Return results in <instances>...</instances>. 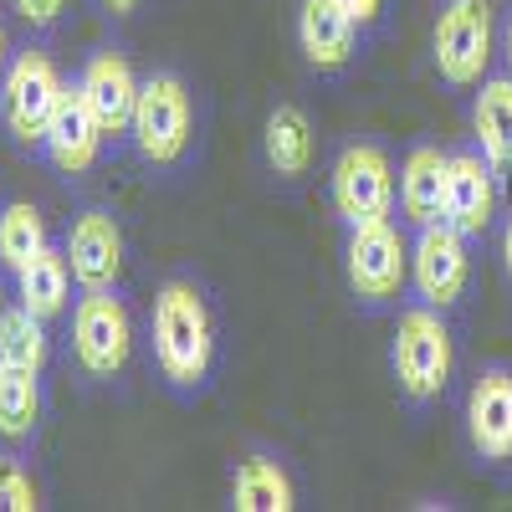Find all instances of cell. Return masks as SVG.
<instances>
[{"instance_id": "7", "label": "cell", "mask_w": 512, "mask_h": 512, "mask_svg": "<svg viewBox=\"0 0 512 512\" xmlns=\"http://www.w3.org/2000/svg\"><path fill=\"white\" fill-rule=\"evenodd\" d=\"M67 93V82L47 52H16L0 82V118H6L16 144H41L52 128V113Z\"/></svg>"}, {"instance_id": "27", "label": "cell", "mask_w": 512, "mask_h": 512, "mask_svg": "<svg viewBox=\"0 0 512 512\" xmlns=\"http://www.w3.org/2000/svg\"><path fill=\"white\" fill-rule=\"evenodd\" d=\"M497 256H502V277H507V287H512V210H507L502 236H497Z\"/></svg>"}, {"instance_id": "9", "label": "cell", "mask_w": 512, "mask_h": 512, "mask_svg": "<svg viewBox=\"0 0 512 512\" xmlns=\"http://www.w3.org/2000/svg\"><path fill=\"white\" fill-rule=\"evenodd\" d=\"M72 354L93 379L123 374L134 354V318L118 303V292H82V303L72 308Z\"/></svg>"}, {"instance_id": "12", "label": "cell", "mask_w": 512, "mask_h": 512, "mask_svg": "<svg viewBox=\"0 0 512 512\" xmlns=\"http://www.w3.org/2000/svg\"><path fill=\"white\" fill-rule=\"evenodd\" d=\"M497 185H502V175L487 164L482 149H451V159H446V221L466 241H482L497 226Z\"/></svg>"}, {"instance_id": "4", "label": "cell", "mask_w": 512, "mask_h": 512, "mask_svg": "<svg viewBox=\"0 0 512 512\" xmlns=\"http://www.w3.org/2000/svg\"><path fill=\"white\" fill-rule=\"evenodd\" d=\"M128 139H134L139 159L154 169L185 164V154L195 144V98L180 72H149L139 82V108H134Z\"/></svg>"}, {"instance_id": "29", "label": "cell", "mask_w": 512, "mask_h": 512, "mask_svg": "<svg viewBox=\"0 0 512 512\" xmlns=\"http://www.w3.org/2000/svg\"><path fill=\"white\" fill-rule=\"evenodd\" d=\"M502 62L512 72V6H507V21H502Z\"/></svg>"}, {"instance_id": "16", "label": "cell", "mask_w": 512, "mask_h": 512, "mask_svg": "<svg viewBox=\"0 0 512 512\" xmlns=\"http://www.w3.org/2000/svg\"><path fill=\"white\" fill-rule=\"evenodd\" d=\"M262 159L277 180L297 185L313 175V159H318V134H313V118L297 108V103H277L262 123Z\"/></svg>"}, {"instance_id": "2", "label": "cell", "mask_w": 512, "mask_h": 512, "mask_svg": "<svg viewBox=\"0 0 512 512\" xmlns=\"http://www.w3.org/2000/svg\"><path fill=\"white\" fill-rule=\"evenodd\" d=\"M451 374H456V333L446 313L431 303L400 308L395 333H390V379L400 400L415 410L436 405L451 390Z\"/></svg>"}, {"instance_id": "28", "label": "cell", "mask_w": 512, "mask_h": 512, "mask_svg": "<svg viewBox=\"0 0 512 512\" xmlns=\"http://www.w3.org/2000/svg\"><path fill=\"white\" fill-rule=\"evenodd\" d=\"M139 6H144V0H103V11H108V16H134Z\"/></svg>"}, {"instance_id": "25", "label": "cell", "mask_w": 512, "mask_h": 512, "mask_svg": "<svg viewBox=\"0 0 512 512\" xmlns=\"http://www.w3.org/2000/svg\"><path fill=\"white\" fill-rule=\"evenodd\" d=\"M11 6H16V16L26 26H57V16L67 11V0H11Z\"/></svg>"}, {"instance_id": "8", "label": "cell", "mask_w": 512, "mask_h": 512, "mask_svg": "<svg viewBox=\"0 0 512 512\" xmlns=\"http://www.w3.org/2000/svg\"><path fill=\"white\" fill-rule=\"evenodd\" d=\"M410 287L420 303H431L441 313H451L466 287H472V241H466L451 221L420 226L410 241Z\"/></svg>"}, {"instance_id": "17", "label": "cell", "mask_w": 512, "mask_h": 512, "mask_svg": "<svg viewBox=\"0 0 512 512\" xmlns=\"http://www.w3.org/2000/svg\"><path fill=\"white\" fill-rule=\"evenodd\" d=\"M47 154L52 164L62 169V175H82V169L98 164V149H103V128L88 108V98H82V88H67L57 113H52V128H47Z\"/></svg>"}, {"instance_id": "15", "label": "cell", "mask_w": 512, "mask_h": 512, "mask_svg": "<svg viewBox=\"0 0 512 512\" xmlns=\"http://www.w3.org/2000/svg\"><path fill=\"white\" fill-rule=\"evenodd\" d=\"M446 149L436 144H415L400 159V175H395V200H400V216L420 231V226H436L446 221Z\"/></svg>"}, {"instance_id": "14", "label": "cell", "mask_w": 512, "mask_h": 512, "mask_svg": "<svg viewBox=\"0 0 512 512\" xmlns=\"http://www.w3.org/2000/svg\"><path fill=\"white\" fill-rule=\"evenodd\" d=\"M82 98H88L103 139H123L128 128H134V108H139V77L128 67L118 52H93L88 67L77 77Z\"/></svg>"}, {"instance_id": "21", "label": "cell", "mask_w": 512, "mask_h": 512, "mask_svg": "<svg viewBox=\"0 0 512 512\" xmlns=\"http://www.w3.org/2000/svg\"><path fill=\"white\" fill-rule=\"evenodd\" d=\"M41 420V374L0 364V436L26 441Z\"/></svg>"}, {"instance_id": "19", "label": "cell", "mask_w": 512, "mask_h": 512, "mask_svg": "<svg viewBox=\"0 0 512 512\" xmlns=\"http://www.w3.org/2000/svg\"><path fill=\"white\" fill-rule=\"evenodd\" d=\"M472 139L487 164L512 185V72L482 77L472 98Z\"/></svg>"}, {"instance_id": "10", "label": "cell", "mask_w": 512, "mask_h": 512, "mask_svg": "<svg viewBox=\"0 0 512 512\" xmlns=\"http://www.w3.org/2000/svg\"><path fill=\"white\" fill-rule=\"evenodd\" d=\"M466 446H472L477 466H512V364H482L472 390H466Z\"/></svg>"}, {"instance_id": "30", "label": "cell", "mask_w": 512, "mask_h": 512, "mask_svg": "<svg viewBox=\"0 0 512 512\" xmlns=\"http://www.w3.org/2000/svg\"><path fill=\"white\" fill-rule=\"evenodd\" d=\"M6 67H11V41H6V26H0V82H6Z\"/></svg>"}, {"instance_id": "1", "label": "cell", "mask_w": 512, "mask_h": 512, "mask_svg": "<svg viewBox=\"0 0 512 512\" xmlns=\"http://www.w3.org/2000/svg\"><path fill=\"white\" fill-rule=\"evenodd\" d=\"M149 344H154L159 379L175 395H200L210 384L221 359V328H216L210 292L195 277L159 282L154 308H149Z\"/></svg>"}, {"instance_id": "6", "label": "cell", "mask_w": 512, "mask_h": 512, "mask_svg": "<svg viewBox=\"0 0 512 512\" xmlns=\"http://www.w3.org/2000/svg\"><path fill=\"white\" fill-rule=\"evenodd\" d=\"M344 282L359 308H390L410 287V246L395 221L344 231Z\"/></svg>"}, {"instance_id": "23", "label": "cell", "mask_w": 512, "mask_h": 512, "mask_svg": "<svg viewBox=\"0 0 512 512\" xmlns=\"http://www.w3.org/2000/svg\"><path fill=\"white\" fill-rule=\"evenodd\" d=\"M0 364L41 374V364H47V318H36L31 308L0 313Z\"/></svg>"}, {"instance_id": "5", "label": "cell", "mask_w": 512, "mask_h": 512, "mask_svg": "<svg viewBox=\"0 0 512 512\" xmlns=\"http://www.w3.org/2000/svg\"><path fill=\"white\" fill-rule=\"evenodd\" d=\"M328 200H333V216L344 221V231L390 221L400 200H395V159L384 154V144L354 139L338 149L328 169Z\"/></svg>"}, {"instance_id": "24", "label": "cell", "mask_w": 512, "mask_h": 512, "mask_svg": "<svg viewBox=\"0 0 512 512\" xmlns=\"http://www.w3.org/2000/svg\"><path fill=\"white\" fill-rule=\"evenodd\" d=\"M41 492L16 456H0V512H36Z\"/></svg>"}, {"instance_id": "20", "label": "cell", "mask_w": 512, "mask_h": 512, "mask_svg": "<svg viewBox=\"0 0 512 512\" xmlns=\"http://www.w3.org/2000/svg\"><path fill=\"white\" fill-rule=\"evenodd\" d=\"M67 292H72V267H67V251H57V246L36 251L16 272V297L36 318H57L67 308Z\"/></svg>"}, {"instance_id": "11", "label": "cell", "mask_w": 512, "mask_h": 512, "mask_svg": "<svg viewBox=\"0 0 512 512\" xmlns=\"http://www.w3.org/2000/svg\"><path fill=\"white\" fill-rule=\"evenodd\" d=\"M62 251H67L72 282L82 292H118V282H123V226H118L113 210L88 205L82 216H72Z\"/></svg>"}, {"instance_id": "3", "label": "cell", "mask_w": 512, "mask_h": 512, "mask_svg": "<svg viewBox=\"0 0 512 512\" xmlns=\"http://www.w3.org/2000/svg\"><path fill=\"white\" fill-rule=\"evenodd\" d=\"M497 57V11L492 0H441V11L431 21V67L446 88H477L482 77H492Z\"/></svg>"}, {"instance_id": "18", "label": "cell", "mask_w": 512, "mask_h": 512, "mask_svg": "<svg viewBox=\"0 0 512 512\" xmlns=\"http://www.w3.org/2000/svg\"><path fill=\"white\" fill-rule=\"evenodd\" d=\"M231 507L236 512H292L297 507V482L277 451H246L231 466Z\"/></svg>"}, {"instance_id": "13", "label": "cell", "mask_w": 512, "mask_h": 512, "mask_svg": "<svg viewBox=\"0 0 512 512\" xmlns=\"http://www.w3.org/2000/svg\"><path fill=\"white\" fill-rule=\"evenodd\" d=\"M297 52L303 62L323 77L344 72L354 57H359V41H364V26L349 16L344 0H297Z\"/></svg>"}, {"instance_id": "22", "label": "cell", "mask_w": 512, "mask_h": 512, "mask_svg": "<svg viewBox=\"0 0 512 512\" xmlns=\"http://www.w3.org/2000/svg\"><path fill=\"white\" fill-rule=\"evenodd\" d=\"M47 221H41V210L26 205V200H11L0 210V267L21 272L36 251H47Z\"/></svg>"}, {"instance_id": "26", "label": "cell", "mask_w": 512, "mask_h": 512, "mask_svg": "<svg viewBox=\"0 0 512 512\" xmlns=\"http://www.w3.org/2000/svg\"><path fill=\"white\" fill-rule=\"evenodd\" d=\"M349 6V16L364 26V31H374L379 21H384V11H390V0H344Z\"/></svg>"}]
</instances>
